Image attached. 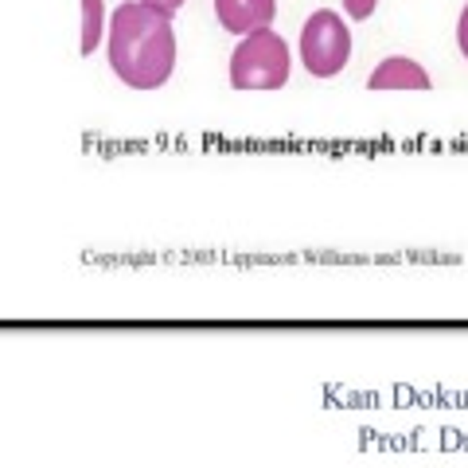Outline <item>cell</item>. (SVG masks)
I'll return each mask as SVG.
<instances>
[{
	"instance_id": "6da1fadb",
	"label": "cell",
	"mask_w": 468,
	"mask_h": 468,
	"mask_svg": "<svg viewBox=\"0 0 468 468\" xmlns=\"http://www.w3.org/2000/svg\"><path fill=\"white\" fill-rule=\"evenodd\" d=\"M110 70L129 90H160L176 70V27L172 12L144 0H122L110 12L106 32Z\"/></svg>"
},
{
	"instance_id": "5b68a950",
	"label": "cell",
	"mask_w": 468,
	"mask_h": 468,
	"mask_svg": "<svg viewBox=\"0 0 468 468\" xmlns=\"http://www.w3.org/2000/svg\"><path fill=\"white\" fill-rule=\"evenodd\" d=\"M367 90H433V79L414 58L390 55L367 75Z\"/></svg>"
},
{
	"instance_id": "7a4b0ae2",
	"label": "cell",
	"mask_w": 468,
	"mask_h": 468,
	"mask_svg": "<svg viewBox=\"0 0 468 468\" xmlns=\"http://www.w3.org/2000/svg\"><path fill=\"white\" fill-rule=\"evenodd\" d=\"M289 70H292L289 43L273 27H261V32L239 36L227 75L234 90H282L289 82Z\"/></svg>"
},
{
	"instance_id": "3957f363",
	"label": "cell",
	"mask_w": 468,
	"mask_h": 468,
	"mask_svg": "<svg viewBox=\"0 0 468 468\" xmlns=\"http://www.w3.org/2000/svg\"><path fill=\"white\" fill-rule=\"evenodd\" d=\"M301 63L313 79H335L351 63V27L347 16L332 8H316L301 27Z\"/></svg>"
},
{
	"instance_id": "8992f818",
	"label": "cell",
	"mask_w": 468,
	"mask_h": 468,
	"mask_svg": "<svg viewBox=\"0 0 468 468\" xmlns=\"http://www.w3.org/2000/svg\"><path fill=\"white\" fill-rule=\"evenodd\" d=\"M82 5V36H79V55L90 58L101 39L110 32V16H106V0H79Z\"/></svg>"
},
{
	"instance_id": "9c48e42d",
	"label": "cell",
	"mask_w": 468,
	"mask_h": 468,
	"mask_svg": "<svg viewBox=\"0 0 468 468\" xmlns=\"http://www.w3.org/2000/svg\"><path fill=\"white\" fill-rule=\"evenodd\" d=\"M144 5H153V8H160V12H172V16H176V12H180L187 0H144Z\"/></svg>"
},
{
	"instance_id": "52a82bcc",
	"label": "cell",
	"mask_w": 468,
	"mask_h": 468,
	"mask_svg": "<svg viewBox=\"0 0 468 468\" xmlns=\"http://www.w3.org/2000/svg\"><path fill=\"white\" fill-rule=\"evenodd\" d=\"M378 8V0H344V16L347 20H371Z\"/></svg>"
},
{
	"instance_id": "277c9868",
	"label": "cell",
	"mask_w": 468,
	"mask_h": 468,
	"mask_svg": "<svg viewBox=\"0 0 468 468\" xmlns=\"http://www.w3.org/2000/svg\"><path fill=\"white\" fill-rule=\"evenodd\" d=\"M215 20L230 36H250L261 27H273L277 0H215Z\"/></svg>"
},
{
	"instance_id": "ba28073f",
	"label": "cell",
	"mask_w": 468,
	"mask_h": 468,
	"mask_svg": "<svg viewBox=\"0 0 468 468\" xmlns=\"http://www.w3.org/2000/svg\"><path fill=\"white\" fill-rule=\"evenodd\" d=\"M457 48L468 58V0H464V8H461V20H457Z\"/></svg>"
}]
</instances>
